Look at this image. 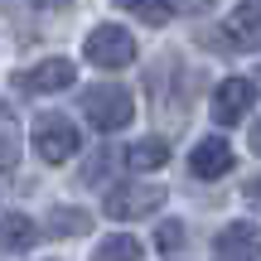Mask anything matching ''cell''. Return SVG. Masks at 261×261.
Here are the masks:
<instances>
[{
  "label": "cell",
  "instance_id": "9a60e30c",
  "mask_svg": "<svg viewBox=\"0 0 261 261\" xmlns=\"http://www.w3.org/2000/svg\"><path fill=\"white\" fill-rule=\"evenodd\" d=\"M15 160H19V136L10 130V136L0 140V169H15Z\"/></svg>",
  "mask_w": 261,
  "mask_h": 261
},
{
  "label": "cell",
  "instance_id": "30bf717a",
  "mask_svg": "<svg viewBox=\"0 0 261 261\" xmlns=\"http://www.w3.org/2000/svg\"><path fill=\"white\" fill-rule=\"evenodd\" d=\"M34 242H39L34 218H24V213H5V218H0V252L19 256V252H29Z\"/></svg>",
  "mask_w": 261,
  "mask_h": 261
},
{
  "label": "cell",
  "instance_id": "4fadbf2b",
  "mask_svg": "<svg viewBox=\"0 0 261 261\" xmlns=\"http://www.w3.org/2000/svg\"><path fill=\"white\" fill-rule=\"evenodd\" d=\"M140 256H145V247L130 232H112V237H102L92 247V261H140Z\"/></svg>",
  "mask_w": 261,
  "mask_h": 261
},
{
  "label": "cell",
  "instance_id": "8fae6325",
  "mask_svg": "<svg viewBox=\"0 0 261 261\" xmlns=\"http://www.w3.org/2000/svg\"><path fill=\"white\" fill-rule=\"evenodd\" d=\"M126 169H160L169 160V140L165 136H145V140H130V150H126Z\"/></svg>",
  "mask_w": 261,
  "mask_h": 261
},
{
  "label": "cell",
  "instance_id": "52a82bcc",
  "mask_svg": "<svg viewBox=\"0 0 261 261\" xmlns=\"http://www.w3.org/2000/svg\"><path fill=\"white\" fill-rule=\"evenodd\" d=\"M77 83V68L68 63V58H44V63L24 68V73L15 77L19 92H63V87Z\"/></svg>",
  "mask_w": 261,
  "mask_h": 261
},
{
  "label": "cell",
  "instance_id": "e0dca14e",
  "mask_svg": "<svg viewBox=\"0 0 261 261\" xmlns=\"http://www.w3.org/2000/svg\"><path fill=\"white\" fill-rule=\"evenodd\" d=\"M179 237H184V227H179V223H165V227H160V247H165V252L179 242Z\"/></svg>",
  "mask_w": 261,
  "mask_h": 261
},
{
  "label": "cell",
  "instance_id": "2e32d148",
  "mask_svg": "<svg viewBox=\"0 0 261 261\" xmlns=\"http://www.w3.org/2000/svg\"><path fill=\"white\" fill-rule=\"evenodd\" d=\"M218 0H169V10L174 15H203V10H213Z\"/></svg>",
  "mask_w": 261,
  "mask_h": 261
},
{
  "label": "cell",
  "instance_id": "d6986e66",
  "mask_svg": "<svg viewBox=\"0 0 261 261\" xmlns=\"http://www.w3.org/2000/svg\"><path fill=\"white\" fill-rule=\"evenodd\" d=\"M252 145H256V150H261V126H256V136H252Z\"/></svg>",
  "mask_w": 261,
  "mask_h": 261
},
{
  "label": "cell",
  "instance_id": "5bb4252c",
  "mask_svg": "<svg viewBox=\"0 0 261 261\" xmlns=\"http://www.w3.org/2000/svg\"><path fill=\"white\" fill-rule=\"evenodd\" d=\"M121 10H130V15H140L145 24H165L169 19V0H116Z\"/></svg>",
  "mask_w": 261,
  "mask_h": 261
},
{
  "label": "cell",
  "instance_id": "9c48e42d",
  "mask_svg": "<svg viewBox=\"0 0 261 261\" xmlns=\"http://www.w3.org/2000/svg\"><path fill=\"white\" fill-rule=\"evenodd\" d=\"M227 39L247 54H261V5L256 0H242V5L227 15Z\"/></svg>",
  "mask_w": 261,
  "mask_h": 261
},
{
  "label": "cell",
  "instance_id": "8992f818",
  "mask_svg": "<svg viewBox=\"0 0 261 261\" xmlns=\"http://www.w3.org/2000/svg\"><path fill=\"white\" fill-rule=\"evenodd\" d=\"M213 247H218L223 261H261V223L237 218V223H227L223 232H218Z\"/></svg>",
  "mask_w": 261,
  "mask_h": 261
},
{
  "label": "cell",
  "instance_id": "3957f363",
  "mask_svg": "<svg viewBox=\"0 0 261 261\" xmlns=\"http://www.w3.org/2000/svg\"><path fill=\"white\" fill-rule=\"evenodd\" d=\"M83 112H87V121L97 130H121V126H130V116H136V97H130V87L102 83V87H92V92H83Z\"/></svg>",
  "mask_w": 261,
  "mask_h": 261
},
{
  "label": "cell",
  "instance_id": "7a4b0ae2",
  "mask_svg": "<svg viewBox=\"0 0 261 261\" xmlns=\"http://www.w3.org/2000/svg\"><path fill=\"white\" fill-rule=\"evenodd\" d=\"M29 136H34V150L44 165H63V160L77 155V126L68 121L63 112H39L34 126H29Z\"/></svg>",
  "mask_w": 261,
  "mask_h": 261
},
{
  "label": "cell",
  "instance_id": "277c9868",
  "mask_svg": "<svg viewBox=\"0 0 261 261\" xmlns=\"http://www.w3.org/2000/svg\"><path fill=\"white\" fill-rule=\"evenodd\" d=\"M83 54H87V63H97V68H130L136 39H130V29H121V24H97L92 34L83 39Z\"/></svg>",
  "mask_w": 261,
  "mask_h": 261
},
{
  "label": "cell",
  "instance_id": "7c38bea8",
  "mask_svg": "<svg viewBox=\"0 0 261 261\" xmlns=\"http://www.w3.org/2000/svg\"><path fill=\"white\" fill-rule=\"evenodd\" d=\"M48 232L54 237H77V232H92V213H87V208H48Z\"/></svg>",
  "mask_w": 261,
  "mask_h": 261
},
{
  "label": "cell",
  "instance_id": "6da1fadb",
  "mask_svg": "<svg viewBox=\"0 0 261 261\" xmlns=\"http://www.w3.org/2000/svg\"><path fill=\"white\" fill-rule=\"evenodd\" d=\"M155 208H165V189L145 184V179H126V184L107 189V198H102V213L112 223H136V218H150Z\"/></svg>",
  "mask_w": 261,
  "mask_h": 261
},
{
  "label": "cell",
  "instance_id": "ac0fdd59",
  "mask_svg": "<svg viewBox=\"0 0 261 261\" xmlns=\"http://www.w3.org/2000/svg\"><path fill=\"white\" fill-rule=\"evenodd\" d=\"M247 198H252V203H261V174L247 179Z\"/></svg>",
  "mask_w": 261,
  "mask_h": 261
},
{
  "label": "cell",
  "instance_id": "5b68a950",
  "mask_svg": "<svg viewBox=\"0 0 261 261\" xmlns=\"http://www.w3.org/2000/svg\"><path fill=\"white\" fill-rule=\"evenodd\" d=\"M252 97H256V87L247 83V77H223V83L213 87V121H218V126H237V121H247V112H252Z\"/></svg>",
  "mask_w": 261,
  "mask_h": 261
},
{
  "label": "cell",
  "instance_id": "ba28073f",
  "mask_svg": "<svg viewBox=\"0 0 261 261\" xmlns=\"http://www.w3.org/2000/svg\"><path fill=\"white\" fill-rule=\"evenodd\" d=\"M227 169H232V145L223 136H203L189 150V174L194 179H223Z\"/></svg>",
  "mask_w": 261,
  "mask_h": 261
}]
</instances>
